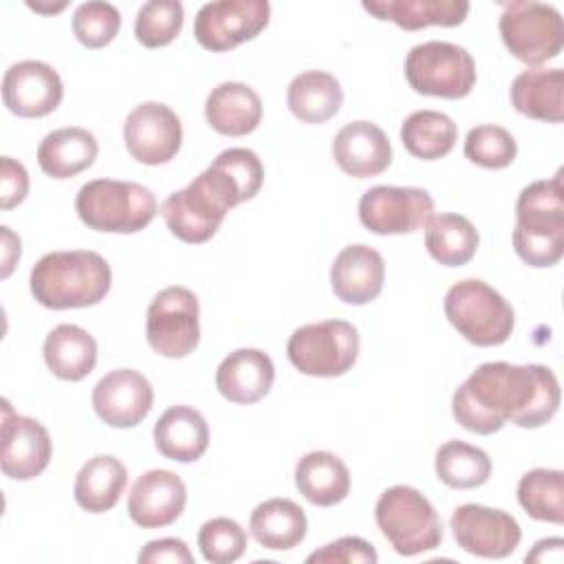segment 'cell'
Returning a JSON list of instances; mask_svg holds the SVG:
<instances>
[{"instance_id": "6da1fadb", "label": "cell", "mask_w": 564, "mask_h": 564, "mask_svg": "<svg viewBox=\"0 0 564 564\" xmlns=\"http://www.w3.org/2000/svg\"><path fill=\"white\" fill-rule=\"evenodd\" d=\"M560 408V383L542 364H480L452 397V414L474 434H494L507 421L535 430L549 423Z\"/></svg>"}, {"instance_id": "7a4b0ae2", "label": "cell", "mask_w": 564, "mask_h": 564, "mask_svg": "<svg viewBox=\"0 0 564 564\" xmlns=\"http://www.w3.org/2000/svg\"><path fill=\"white\" fill-rule=\"evenodd\" d=\"M29 284L44 308H86L108 295L112 271L106 258L90 249L51 251L33 264Z\"/></svg>"}, {"instance_id": "3957f363", "label": "cell", "mask_w": 564, "mask_h": 564, "mask_svg": "<svg viewBox=\"0 0 564 564\" xmlns=\"http://www.w3.org/2000/svg\"><path fill=\"white\" fill-rule=\"evenodd\" d=\"M240 203H245V194L238 181L212 161L189 185L163 200L161 216L172 236L187 245H203L218 231L227 212Z\"/></svg>"}, {"instance_id": "277c9868", "label": "cell", "mask_w": 564, "mask_h": 564, "mask_svg": "<svg viewBox=\"0 0 564 564\" xmlns=\"http://www.w3.org/2000/svg\"><path fill=\"white\" fill-rule=\"evenodd\" d=\"M513 249L522 262L535 269L553 267L564 256V198L562 170L529 183L516 200Z\"/></svg>"}, {"instance_id": "5b68a950", "label": "cell", "mask_w": 564, "mask_h": 564, "mask_svg": "<svg viewBox=\"0 0 564 564\" xmlns=\"http://www.w3.org/2000/svg\"><path fill=\"white\" fill-rule=\"evenodd\" d=\"M75 209L88 229L137 234L154 220L159 205L152 189L141 183L95 178L79 187Z\"/></svg>"}, {"instance_id": "8992f818", "label": "cell", "mask_w": 564, "mask_h": 564, "mask_svg": "<svg viewBox=\"0 0 564 564\" xmlns=\"http://www.w3.org/2000/svg\"><path fill=\"white\" fill-rule=\"evenodd\" d=\"M375 520L381 535L403 557L432 551L443 542L438 511L419 489L408 485L388 487L379 496Z\"/></svg>"}, {"instance_id": "52a82bcc", "label": "cell", "mask_w": 564, "mask_h": 564, "mask_svg": "<svg viewBox=\"0 0 564 564\" xmlns=\"http://www.w3.org/2000/svg\"><path fill=\"white\" fill-rule=\"evenodd\" d=\"M445 317L474 346H500L513 333L511 304L487 282L467 278L445 293Z\"/></svg>"}, {"instance_id": "ba28073f", "label": "cell", "mask_w": 564, "mask_h": 564, "mask_svg": "<svg viewBox=\"0 0 564 564\" xmlns=\"http://www.w3.org/2000/svg\"><path fill=\"white\" fill-rule=\"evenodd\" d=\"M507 51L527 66L538 68L555 59L564 46V22L553 4L535 0H513L502 4L498 20Z\"/></svg>"}, {"instance_id": "9c48e42d", "label": "cell", "mask_w": 564, "mask_h": 564, "mask_svg": "<svg viewBox=\"0 0 564 564\" xmlns=\"http://www.w3.org/2000/svg\"><path fill=\"white\" fill-rule=\"evenodd\" d=\"M405 79L419 95L463 99L476 86V62L458 44L430 40L416 44L405 55Z\"/></svg>"}, {"instance_id": "30bf717a", "label": "cell", "mask_w": 564, "mask_h": 564, "mask_svg": "<svg viewBox=\"0 0 564 564\" xmlns=\"http://www.w3.org/2000/svg\"><path fill=\"white\" fill-rule=\"evenodd\" d=\"M286 355L302 375L341 377L359 357V333L346 319L304 324L289 337Z\"/></svg>"}, {"instance_id": "8fae6325", "label": "cell", "mask_w": 564, "mask_h": 564, "mask_svg": "<svg viewBox=\"0 0 564 564\" xmlns=\"http://www.w3.org/2000/svg\"><path fill=\"white\" fill-rule=\"evenodd\" d=\"M198 297L187 286L161 289L145 315V339L150 348L167 359L192 355L200 341Z\"/></svg>"}, {"instance_id": "7c38bea8", "label": "cell", "mask_w": 564, "mask_h": 564, "mask_svg": "<svg viewBox=\"0 0 564 564\" xmlns=\"http://www.w3.org/2000/svg\"><path fill=\"white\" fill-rule=\"evenodd\" d=\"M271 18L267 0H218L207 2L194 18L196 42L212 51L225 53L260 35Z\"/></svg>"}, {"instance_id": "4fadbf2b", "label": "cell", "mask_w": 564, "mask_h": 564, "mask_svg": "<svg viewBox=\"0 0 564 564\" xmlns=\"http://www.w3.org/2000/svg\"><path fill=\"white\" fill-rule=\"evenodd\" d=\"M434 216V198L421 187L375 185L359 198V220L377 236L412 234Z\"/></svg>"}, {"instance_id": "5bb4252c", "label": "cell", "mask_w": 564, "mask_h": 564, "mask_svg": "<svg viewBox=\"0 0 564 564\" xmlns=\"http://www.w3.org/2000/svg\"><path fill=\"white\" fill-rule=\"evenodd\" d=\"M449 529L463 551L487 560L509 557L522 540V529L511 513L474 502L454 509Z\"/></svg>"}, {"instance_id": "9a60e30c", "label": "cell", "mask_w": 564, "mask_h": 564, "mask_svg": "<svg viewBox=\"0 0 564 564\" xmlns=\"http://www.w3.org/2000/svg\"><path fill=\"white\" fill-rule=\"evenodd\" d=\"M123 141L134 161L143 165H163L178 154L183 126L170 106L161 101H145L128 112Z\"/></svg>"}, {"instance_id": "2e32d148", "label": "cell", "mask_w": 564, "mask_h": 564, "mask_svg": "<svg viewBox=\"0 0 564 564\" xmlns=\"http://www.w3.org/2000/svg\"><path fill=\"white\" fill-rule=\"evenodd\" d=\"M0 445V467L11 480L37 478L53 456V443L46 427L31 416L13 412L7 399L2 401Z\"/></svg>"}, {"instance_id": "e0dca14e", "label": "cell", "mask_w": 564, "mask_h": 564, "mask_svg": "<svg viewBox=\"0 0 564 564\" xmlns=\"http://www.w3.org/2000/svg\"><path fill=\"white\" fill-rule=\"evenodd\" d=\"M64 97L59 73L40 59H24L11 64L2 75V101L9 112L37 119L51 115Z\"/></svg>"}, {"instance_id": "ac0fdd59", "label": "cell", "mask_w": 564, "mask_h": 564, "mask_svg": "<svg viewBox=\"0 0 564 564\" xmlns=\"http://www.w3.org/2000/svg\"><path fill=\"white\" fill-rule=\"evenodd\" d=\"M95 414L110 427H134L152 410V383L132 368H117L106 372L93 388Z\"/></svg>"}, {"instance_id": "d6986e66", "label": "cell", "mask_w": 564, "mask_h": 564, "mask_svg": "<svg viewBox=\"0 0 564 564\" xmlns=\"http://www.w3.org/2000/svg\"><path fill=\"white\" fill-rule=\"evenodd\" d=\"M187 502L183 478L170 469L141 474L128 494V516L141 529H161L176 522Z\"/></svg>"}, {"instance_id": "ffe728a7", "label": "cell", "mask_w": 564, "mask_h": 564, "mask_svg": "<svg viewBox=\"0 0 564 564\" xmlns=\"http://www.w3.org/2000/svg\"><path fill=\"white\" fill-rule=\"evenodd\" d=\"M386 280L383 256L364 245L344 247L330 264V289L333 293L352 306L368 304L379 297Z\"/></svg>"}, {"instance_id": "44dd1931", "label": "cell", "mask_w": 564, "mask_h": 564, "mask_svg": "<svg viewBox=\"0 0 564 564\" xmlns=\"http://www.w3.org/2000/svg\"><path fill=\"white\" fill-rule=\"evenodd\" d=\"M330 152L339 170L355 178L377 176L392 163L390 139L372 121L346 123L335 134Z\"/></svg>"}, {"instance_id": "7402d4cb", "label": "cell", "mask_w": 564, "mask_h": 564, "mask_svg": "<svg viewBox=\"0 0 564 564\" xmlns=\"http://www.w3.org/2000/svg\"><path fill=\"white\" fill-rule=\"evenodd\" d=\"M275 368L271 357L258 348H238L229 352L216 370L218 392L238 405L264 399L273 386Z\"/></svg>"}, {"instance_id": "603a6c76", "label": "cell", "mask_w": 564, "mask_h": 564, "mask_svg": "<svg viewBox=\"0 0 564 564\" xmlns=\"http://www.w3.org/2000/svg\"><path fill=\"white\" fill-rule=\"evenodd\" d=\"M152 436L159 454L176 463L198 460L209 445L207 421L192 405L167 408L154 423Z\"/></svg>"}, {"instance_id": "cb8c5ba5", "label": "cell", "mask_w": 564, "mask_h": 564, "mask_svg": "<svg viewBox=\"0 0 564 564\" xmlns=\"http://www.w3.org/2000/svg\"><path fill=\"white\" fill-rule=\"evenodd\" d=\"M205 119L218 134L245 137L262 119V99L242 82H223L205 99Z\"/></svg>"}, {"instance_id": "d4e9b609", "label": "cell", "mask_w": 564, "mask_h": 564, "mask_svg": "<svg viewBox=\"0 0 564 564\" xmlns=\"http://www.w3.org/2000/svg\"><path fill=\"white\" fill-rule=\"evenodd\" d=\"M509 97L520 115L560 123L564 119V73L562 68H527L511 82Z\"/></svg>"}, {"instance_id": "484cf974", "label": "cell", "mask_w": 564, "mask_h": 564, "mask_svg": "<svg viewBox=\"0 0 564 564\" xmlns=\"http://www.w3.org/2000/svg\"><path fill=\"white\" fill-rule=\"evenodd\" d=\"M99 154L95 134L86 128L68 126L48 132L37 145V165L51 178H70L88 170Z\"/></svg>"}, {"instance_id": "4316f807", "label": "cell", "mask_w": 564, "mask_h": 564, "mask_svg": "<svg viewBox=\"0 0 564 564\" xmlns=\"http://www.w3.org/2000/svg\"><path fill=\"white\" fill-rule=\"evenodd\" d=\"M364 11L377 20L394 22L405 31H421L425 26H458L469 13L465 0H372L361 2Z\"/></svg>"}, {"instance_id": "83f0119b", "label": "cell", "mask_w": 564, "mask_h": 564, "mask_svg": "<svg viewBox=\"0 0 564 564\" xmlns=\"http://www.w3.org/2000/svg\"><path fill=\"white\" fill-rule=\"evenodd\" d=\"M295 487L315 507H333L350 491V471L333 452H308L295 465Z\"/></svg>"}, {"instance_id": "f1b7e54d", "label": "cell", "mask_w": 564, "mask_h": 564, "mask_svg": "<svg viewBox=\"0 0 564 564\" xmlns=\"http://www.w3.org/2000/svg\"><path fill=\"white\" fill-rule=\"evenodd\" d=\"M44 361L57 379L82 381L95 370L97 341L77 324H59L44 339Z\"/></svg>"}, {"instance_id": "f546056e", "label": "cell", "mask_w": 564, "mask_h": 564, "mask_svg": "<svg viewBox=\"0 0 564 564\" xmlns=\"http://www.w3.org/2000/svg\"><path fill=\"white\" fill-rule=\"evenodd\" d=\"M306 513L289 498H271L260 502L249 518L253 540L269 551H291L306 538Z\"/></svg>"}, {"instance_id": "4dcf8cb0", "label": "cell", "mask_w": 564, "mask_h": 564, "mask_svg": "<svg viewBox=\"0 0 564 564\" xmlns=\"http://www.w3.org/2000/svg\"><path fill=\"white\" fill-rule=\"evenodd\" d=\"M126 485V465L110 454H97L88 458L77 471L73 496L84 511L104 513L119 502Z\"/></svg>"}, {"instance_id": "1f68e13d", "label": "cell", "mask_w": 564, "mask_h": 564, "mask_svg": "<svg viewBox=\"0 0 564 564\" xmlns=\"http://www.w3.org/2000/svg\"><path fill=\"white\" fill-rule=\"evenodd\" d=\"M286 104L293 117L304 123H324L344 104V90L335 75L326 70H304L286 88Z\"/></svg>"}, {"instance_id": "d6a6232c", "label": "cell", "mask_w": 564, "mask_h": 564, "mask_svg": "<svg viewBox=\"0 0 564 564\" xmlns=\"http://www.w3.org/2000/svg\"><path fill=\"white\" fill-rule=\"evenodd\" d=\"M478 242V229L467 216L436 214L425 225V249L443 267L467 264L476 256Z\"/></svg>"}, {"instance_id": "836d02e7", "label": "cell", "mask_w": 564, "mask_h": 564, "mask_svg": "<svg viewBox=\"0 0 564 564\" xmlns=\"http://www.w3.org/2000/svg\"><path fill=\"white\" fill-rule=\"evenodd\" d=\"M458 128L454 119L438 110H416L401 123L403 148L423 161H436L456 145Z\"/></svg>"}, {"instance_id": "e575fe53", "label": "cell", "mask_w": 564, "mask_h": 564, "mask_svg": "<svg viewBox=\"0 0 564 564\" xmlns=\"http://www.w3.org/2000/svg\"><path fill=\"white\" fill-rule=\"evenodd\" d=\"M434 471L452 489H476L489 480L491 458L485 449L454 438L436 449Z\"/></svg>"}, {"instance_id": "d590c367", "label": "cell", "mask_w": 564, "mask_h": 564, "mask_svg": "<svg viewBox=\"0 0 564 564\" xmlns=\"http://www.w3.org/2000/svg\"><path fill=\"white\" fill-rule=\"evenodd\" d=\"M518 502L524 513L538 522H564V474L560 469L538 467L518 482Z\"/></svg>"}, {"instance_id": "8d00e7d4", "label": "cell", "mask_w": 564, "mask_h": 564, "mask_svg": "<svg viewBox=\"0 0 564 564\" xmlns=\"http://www.w3.org/2000/svg\"><path fill=\"white\" fill-rule=\"evenodd\" d=\"M183 4L178 0H150L139 7L134 18V37L145 48L167 46L183 29Z\"/></svg>"}, {"instance_id": "74e56055", "label": "cell", "mask_w": 564, "mask_h": 564, "mask_svg": "<svg viewBox=\"0 0 564 564\" xmlns=\"http://www.w3.org/2000/svg\"><path fill=\"white\" fill-rule=\"evenodd\" d=\"M463 152L471 163L485 170H502L516 161L518 143L507 128L482 123L467 132Z\"/></svg>"}, {"instance_id": "f35d334b", "label": "cell", "mask_w": 564, "mask_h": 564, "mask_svg": "<svg viewBox=\"0 0 564 564\" xmlns=\"http://www.w3.org/2000/svg\"><path fill=\"white\" fill-rule=\"evenodd\" d=\"M119 26L121 13L110 2H82L73 13V33L86 48H104L115 40Z\"/></svg>"}, {"instance_id": "ab89813d", "label": "cell", "mask_w": 564, "mask_h": 564, "mask_svg": "<svg viewBox=\"0 0 564 564\" xmlns=\"http://www.w3.org/2000/svg\"><path fill=\"white\" fill-rule=\"evenodd\" d=\"M198 549L212 564H231L242 557L247 533L231 518H212L198 531Z\"/></svg>"}, {"instance_id": "60d3db41", "label": "cell", "mask_w": 564, "mask_h": 564, "mask_svg": "<svg viewBox=\"0 0 564 564\" xmlns=\"http://www.w3.org/2000/svg\"><path fill=\"white\" fill-rule=\"evenodd\" d=\"M214 161L223 165L238 181V185L242 187L245 200H251L260 192L264 181V167L253 150L229 148V150H223Z\"/></svg>"}, {"instance_id": "b9f144b4", "label": "cell", "mask_w": 564, "mask_h": 564, "mask_svg": "<svg viewBox=\"0 0 564 564\" xmlns=\"http://www.w3.org/2000/svg\"><path fill=\"white\" fill-rule=\"evenodd\" d=\"M377 560L375 546L357 535H344L306 557L308 564H377Z\"/></svg>"}, {"instance_id": "7bdbcfd3", "label": "cell", "mask_w": 564, "mask_h": 564, "mask_svg": "<svg viewBox=\"0 0 564 564\" xmlns=\"http://www.w3.org/2000/svg\"><path fill=\"white\" fill-rule=\"evenodd\" d=\"M26 194H29L26 167L11 156H2L0 159V207L4 212L13 209L26 198Z\"/></svg>"}, {"instance_id": "ee69618b", "label": "cell", "mask_w": 564, "mask_h": 564, "mask_svg": "<svg viewBox=\"0 0 564 564\" xmlns=\"http://www.w3.org/2000/svg\"><path fill=\"white\" fill-rule=\"evenodd\" d=\"M139 564H194L189 546L178 538H161L148 542L139 555Z\"/></svg>"}, {"instance_id": "f6af8a7d", "label": "cell", "mask_w": 564, "mask_h": 564, "mask_svg": "<svg viewBox=\"0 0 564 564\" xmlns=\"http://www.w3.org/2000/svg\"><path fill=\"white\" fill-rule=\"evenodd\" d=\"M564 557V540L562 538H544L535 542L533 551L527 553L524 562H555L560 564Z\"/></svg>"}, {"instance_id": "bcb514c9", "label": "cell", "mask_w": 564, "mask_h": 564, "mask_svg": "<svg viewBox=\"0 0 564 564\" xmlns=\"http://www.w3.org/2000/svg\"><path fill=\"white\" fill-rule=\"evenodd\" d=\"M0 231H2V278H9L15 262L20 260L22 247H20V238L7 225H2Z\"/></svg>"}, {"instance_id": "7dc6e473", "label": "cell", "mask_w": 564, "mask_h": 564, "mask_svg": "<svg viewBox=\"0 0 564 564\" xmlns=\"http://www.w3.org/2000/svg\"><path fill=\"white\" fill-rule=\"evenodd\" d=\"M26 7L33 9V11H37V13H57V11L66 9V2H59V4H55V7H51V4H40V2H26Z\"/></svg>"}]
</instances>
